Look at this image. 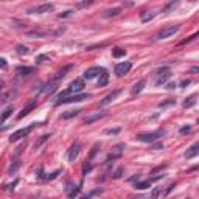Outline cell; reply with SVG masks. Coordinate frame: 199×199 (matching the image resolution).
I'll return each mask as SVG.
<instances>
[{
	"mask_svg": "<svg viewBox=\"0 0 199 199\" xmlns=\"http://www.w3.org/2000/svg\"><path fill=\"white\" fill-rule=\"evenodd\" d=\"M39 123H31V125H28L26 128H22V129H19V131H16V132H13V135L10 137V142L11 143H14V142H17V140H20V138H24V137H26L31 131H33L36 126H38Z\"/></svg>",
	"mask_w": 199,
	"mask_h": 199,
	"instance_id": "6da1fadb",
	"label": "cell"
},
{
	"mask_svg": "<svg viewBox=\"0 0 199 199\" xmlns=\"http://www.w3.org/2000/svg\"><path fill=\"white\" fill-rule=\"evenodd\" d=\"M164 134H165V131H156V132H151V134H138L137 140L138 142H143V143H152L159 137H162Z\"/></svg>",
	"mask_w": 199,
	"mask_h": 199,
	"instance_id": "7a4b0ae2",
	"label": "cell"
},
{
	"mask_svg": "<svg viewBox=\"0 0 199 199\" xmlns=\"http://www.w3.org/2000/svg\"><path fill=\"white\" fill-rule=\"evenodd\" d=\"M170 78H171V69H170V67H162V69H160L159 72H157L156 86H162V84H165Z\"/></svg>",
	"mask_w": 199,
	"mask_h": 199,
	"instance_id": "3957f363",
	"label": "cell"
},
{
	"mask_svg": "<svg viewBox=\"0 0 199 199\" xmlns=\"http://www.w3.org/2000/svg\"><path fill=\"white\" fill-rule=\"evenodd\" d=\"M87 98H89L87 93H75V95H72V97L62 98L61 101H56V106L65 104V103H78V101H83V100H87Z\"/></svg>",
	"mask_w": 199,
	"mask_h": 199,
	"instance_id": "277c9868",
	"label": "cell"
},
{
	"mask_svg": "<svg viewBox=\"0 0 199 199\" xmlns=\"http://www.w3.org/2000/svg\"><path fill=\"white\" fill-rule=\"evenodd\" d=\"M179 28L180 26L179 25H171V26H166V28H164V30H160L159 33H157V36L156 38L157 39H166V38H171L173 34H176L179 31Z\"/></svg>",
	"mask_w": 199,
	"mask_h": 199,
	"instance_id": "5b68a950",
	"label": "cell"
},
{
	"mask_svg": "<svg viewBox=\"0 0 199 199\" xmlns=\"http://www.w3.org/2000/svg\"><path fill=\"white\" fill-rule=\"evenodd\" d=\"M53 8H55L53 3H44V5H40V6H36V8L28 10V14H44V13L53 11Z\"/></svg>",
	"mask_w": 199,
	"mask_h": 199,
	"instance_id": "8992f818",
	"label": "cell"
},
{
	"mask_svg": "<svg viewBox=\"0 0 199 199\" xmlns=\"http://www.w3.org/2000/svg\"><path fill=\"white\" fill-rule=\"evenodd\" d=\"M131 67H132V64H131L129 61L120 62V64L115 65V75H117V76H123V75H126V73H129Z\"/></svg>",
	"mask_w": 199,
	"mask_h": 199,
	"instance_id": "52a82bcc",
	"label": "cell"
},
{
	"mask_svg": "<svg viewBox=\"0 0 199 199\" xmlns=\"http://www.w3.org/2000/svg\"><path fill=\"white\" fill-rule=\"evenodd\" d=\"M83 89H84V79L83 78H76L75 81H72L70 87L67 90H69L70 93H79V92H83Z\"/></svg>",
	"mask_w": 199,
	"mask_h": 199,
	"instance_id": "ba28073f",
	"label": "cell"
},
{
	"mask_svg": "<svg viewBox=\"0 0 199 199\" xmlns=\"http://www.w3.org/2000/svg\"><path fill=\"white\" fill-rule=\"evenodd\" d=\"M17 95H19V92H17V89H10L8 92L2 93L0 95V104H5V103H10L11 100L17 98Z\"/></svg>",
	"mask_w": 199,
	"mask_h": 199,
	"instance_id": "9c48e42d",
	"label": "cell"
},
{
	"mask_svg": "<svg viewBox=\"0 0 199 199\" xmlns=\"http://www.w3.org/2000/svg\"><path fill=\"white\" fill-rule=\"evenodd\" d=\"M79 151H81V142H79V140H76V142L72 145V148H70V151H69V160L70 162H75V159L79 154Z\"/></svg>",
	"mask_w": 199,
	"mask_h": 199,
	"instance_id": "30bf717a",
	"label": "cell"
},
{
	"mask_svg": "<svg viewBox=\"0 0 199 199\" xmlns=\"http://www.w3.org/2000/svg\"><path fill=\"white\" fill-rule=\"evenodd\" d=\"M123 148H125V145H117V146L112 149V152L109 156H107V160L106 162H111V160H115V159H120L121 154H123Z\"/></svg>",
	"mask_w": 199,
	"mask_h": 199,
	"instance_id": "8fae6325",
	"label": "cell"
},
{
	"mask_svg": "<svg viewBox=\"0 0 199 199\" xmlns=\"http://www.w3.org/2000/svg\"><path fill=\"white\" fill-rule=\"evenodd\" d=\"M36 104H38V100H33V101H30L28 104H26V106L24 107V109H22V112H20V114L17 115V118H19V120H22V118H24V117H26V115H28L30 112H31V111H33L34 107H36Z\"/></svg>",
	"mask_w": 199,
	"mask_h": 199,
	"instance_id": "7c38bea8",
	"label": "cell"
},
{
	"mask_svg": "<svg viewBox=\"0 0 199 199\" xmlns=\"http://www.w3.org/2000/svg\"><path fill=\"white\" fill-rule=\"evenodd\" d=\"M103 70H104V69H101V67H90V69H87V70L84 72V78H87V79H93L95 76H98Z\"/></svg>",
	"mask_w": 199,
	"mask_h": 199,
	"instance_id": "4fadbf2b",
	"label": "cell"
},
{
	"mask_svg": "<svg viewBox=\"0 0 199 199\" xmlns=\"http://www.w3.org/2000/svg\"><path fill=\"white\" fill-rule=\"evenodd\" d=\"M120 93H121V90L118 89V90H114V92L109 93V95H106V97L103 98L101 101H100V106H106V104H109V103H112V101H114V100H115L117 97H118Z\"/></svg>",
	"mask_w": 199,
	"mask_h": 199,
	"instance_id": "5bb4252c",
	"label": "cell"
},
{
	"mask_svg": "<svg viewBox=\"0 0 199 199\" xmlns=\"http://www.w3.org/2000/svg\"><path fill=\"white\" fill-rule=\"evenodd\" d=\"M145 86H146V79H140L138 83H137V84H134V87L131 89V95H132V97H135V95H138V93L143 90Z\"/></svg>",
	"mask_w": 199,
	"mask_h": 199,
	"instance_id": "9a60e30c",
	"label": "cell"
},
{
	"mask_svg": "<svg viewBox=\"0 0 199 199\" xmlns=\"http://www.w3.org/2000/svg\"><path fill=\"white\" fill-rule=\"evenodd\" d=\"M199 154V143H194L193 146L188 148V151L185 152V159H193Z\"/></svg>",
	"mask_w": 199,
	"mask_h": 199,
	"instance_id": "2e32d148",
	"label": "cell"
},
{
	"mask_svg": "<svg viewBox=\"0 0 199 199\" xmlns=\"http://www.w3.org/2000/svg\"><path fill=\"white\" fill-rule=\"evenodd\" d=\"M70 70H72V65H65L64 69H61V70H59V72H58V73L55 75V76H53V79H51V81H55V83H56V81H59L61 78H64V76H65L67 73H69Z\"/></svg>",
	"mask_w": 199,
	"mask_h": 199,
	"instance_id": "e0dca14e",
	"label": "cell"
},
{
	"mask_svg": "<svg viewBox=\"0 0 199 199\" xmlns=\"http://www.w3.org/2000/svg\"><path fill=\"white\" fill-rule=\"evenodd\" d=\"M107 83H109V73L106 70H103L101 75H100V79H98V87H104Z\"/></svg>",
	"mask_w": 199,
	"mask_h": 199,
	"instance_id": "ac0fdd59",
	"label": "cell"
},
{
	"mask_svg": "<svg viewBox=\"0 0 199 199\" xmlns=\"http://www.w3.org/2000/svg\"><path fill=\"white\" fill-rule=\"evenodd\" d=\"M179 5V0H171L170 3H166V5L162 8V13H165V14H168V13L171 11V10H174L176 6Z\"/></svg>",
	"mask_w": 199,
	"mask_h": 199,
	"instance_id": "d6986e66",
	"label": "cell"
},
{
	"mask_svg": "<svg viewBox=\"0 0 199 199\" xmlns=\"http://www.w3.org/2000/svg\"><path fill=\"white\" fill-rule=\"evenodd\" d=\"M13 112H14V107H6V109L3 111V114L0 115V123H5V121L13 115Z\"/></svg>",
	"mask_w": 199,
	"mask_h": 199,
	"instance_id": "ffe728a7",
	"label": "cell"
},
{
	"mask_svg": "<svg viewBox=\"0 0 199 199\" xmlns=\"http://www.w3.org/2000/svg\"><path fill=\"white\" fill-rule=\"evenodd\" d=\"M33 72H34V67H17V75H20V76L31 75Z\"/></svg>",
	"mask_w": 199,
	"mask_h": 199,
	"instance_id": "44dd1931",
	"label": "cell"
},
{
	"mask_svg": "<svg viewBox=\"0 0 199 199\" xmlns=\"http://www.w3.org/2000/svg\"><path fill=\"white\" fill-rule=\"evenodd\" d=\"M25 36H28V38H45L47 33H45V31H40V30H34V31H26Z\"/></svg>",
	"mask_w": 199,
	"mask_h": 199,
	"instance_id": "7402d4cb",
	"label": "cell"
},
{
	"mask_svg": "<svg viewBox=\"0 0 199 199\" xmlns=\"http://www.w3.org/2000/svg\"><path fill=\"white\" fill-rule=\"evenodd\" d=\"M106 115V112H100V114H95L92 117H89V118H86L84 120V125H90V123H93V121H97L100 118H103V117Z\"/></svg>",
	"mask_w": 199,
	"mask_h": 199,
	"instance_id": "603a6c76",
	"label": "cell"
},
{
	"mask_svg": "<svg viewBox=\"0 0 199 199\" xmlns=\"http://www.w3.org/2000/svg\"><path fill=\"white\" fill-rule=\"evenodd\" d=\"M154 16H156V13H152V11H143L140 14V19H142V22H149L151 19H154Z\"/></svg>",
	"mask_w": 199,
	"mask_h": 199,
	"instance_id": "cb8c5ba5",
	"label": "cell"
},
{
	"mask_svg": "<svg viewBox=\"0 0 199 199\" xmlns=\"http://www.w3.org/2000/svg\"><path fill=\"white\" fill-rule=\"evenodd\" d=\"M196 98H198L196 93H193L191 97H188V98L184 101V107H191V106H194V104H196Z\"/></svg>",
	"mask_w": 199,
	"mask_h": 199,
	"instance_id": "d4e9b609",
	"label": "cell"
},
{
	"mask_svg": "<svg viewBox=\"0 0 199 199\" xmlns=\"http://www.w3.org/2000/svg\"><path fill=\"white\" fill-rule=\"evenodd\" d=\"M50 137H51V135H50V134H45V135H42V137H40V138L38 140V142L34 143V146H33V148L36 149V151H38V149H39L40 146H42V145H44L45 142H47V140H48Z\"/></svg>",
	"mask_w": 199,
	"mask_h": 199,
	"instance_id": "484cf974",
	"label": "cell"
},
{
	"mask_svg": "<svg viewBox=\"0 0 199 199\" xmlns=\"http://www.w3.org/2000/svg\"><path fill=\"white\" fill-rule=\"evenodd\" d=\"M126 55V50L125 48H120V47H115L112 50V56L114 58H123Z\"/></svg>",
	"mask_w": 199,
	"mask_h": 199,
	"instance_id": "4316f807",
	"label": "cell"
},
{
	"mask_svg": "<svg viewBox=\"0 0 199 199\" xmlns=\"http://www.w3.org/2000/svg\"><path fill=\"white\" fill-rule=\"evenodd\" d=\"M134 187L137 190H145V188H149L151 187V180H145V182H135Z\"/></svg>",
	"mask_w": 199,
	"mask_h": 199,
	"instance_id": "83f0119b",
	"label": "cell"
},
{
	"mask_svg": "<svg viewBox=\"0 0 199 199\" xmlns=\"http://www.w3.org/2000/svg\"><path fill=\"white\" fill-rule=\"evenodd\" d=\"M81 112V109H73V111H67L65 114H62V118L67 120V118H72V117H75V115H78Z\"/></svg>",
	"mask_w": 199,
	"mask_h": 199,
	"instance_id": "f1b7e54d",
	"label": "cell"
},
{
	"mask_svg": "<svg viewBox=\"0 0 199 199\" xmlns=\"http://www.w3.org/2000/svg\"><path fill=\"white\" fill-rule=\"evenodd\" d=\"M120 11H121V8H112V10H107L106 11V17H114V16H118L120 14Z\"/></svg>",
	"mask_w": 199,
	"mask_h": 199,
	"instance_id": "f546056e",
	"label": "cell"
},
{
	"mask_svg": "<svg viewBox=\"0 0 199 199\" xmlns=\"http://www.w3.org/2000/svg\"><path fill=\"white\" fill-rule=\"evenodd\" d=\"M16 51H17V55H28L30 50H28V47H25V45H17Z\"/></svg>",
	"mask_w": 199,
	"mask_h": 199,
	"instance_id": "4dcf8cb0",
	"label": "cell"
},
{
	"mask_svg": "<svg viewBox=\"0 0 199 199\" xmlns=\"http://www.w3.org/2000/svg\"><path fill=\"white\" fill-rule=\"evenodd\" d=\"M19 166H20V160H16L14 164H13V165L10 166V170H8V174H14Z\"/></svg>",
	"mask_w": 199,
	"mask_h": 199,
	"instance_id": "1f68e13d",
	"label": "cell"
},
{
	"mask_svg": "<svg viewBox=\"0 0 199 199\" xmlns=\"http://www.w3.org/2000/svg\"><path fill=\"white\" fill-rule=\"evenodd\" d=\"M93 2H95V0H84V2H79L78 5H76V8H84V6H89V5H92Z\"/></svg>",
	"mask_w": 199,
	"mask_h": 199,
	"instance_id": "d6a6232c",
	"label": "cell"
},
{
	"mask_svg": "<svg viewBox=\"0 0 199 199\" xmlns=\"http://www.w3.org/2000/svg\"><path fill=\"white\" fill-rule=\"evenodd\" d=\"M174 103H176V100L170 98V100H166V101L160 103V104H159V107H166V106H171V104H174Z\"/></svg>",
	"mask_w": 199,
	"mask_h": 199,
	"instance_id": "836d02e7",
	"label": "cell"
},
{
	"mask_svg": "<svg viewBox=\"0 0 199 199\" xmlns=\"http://www.w3.org/2000/svg\"><path fill=\"white\" fill-rule=\"evenodd\" d=\"M98 148H100V143H97V145L92 148V151H90V154H89V160H92L93 157H95V154H97V151H98Z\"/></svg>",
	"mask_w": 199,
	"mask_h": 199,
	"instance_id": "e575fe53",
	"label": "cell"
},
{
	"mask_svg": "<svg viewBox=\"0 0 199 199\" xmlns=\"http://www.w3.org/2000/svg\"><path fill=\"white\" fill-rule=\"evenodd\" d=\"M59 174H61V170H56L55 173L48 174V176H47V177H45V179H47V180H53V179H56V177H58V176H59Z\"/></svg>",
	"mask_w": 199,
	"mask_h": 199,
	"instance_id": "d590c367",
	"label": "cell"
},
{
	"mask_svg": "<svg viewBox=\"0 0 199 199\" xmlns=\"http://www.w3.org/2000/svg\"><path fill=\"white\" fill-rule=\"evenodd\" d=\"M104 132H106L107 135H115V134H118V132H120V128H115V129H106Z\"/></svg>",
	"mask_w": 199,
	"mask_h": 199,
	"instance_id": "8d00e7d4",
	"label": "cell"
},
{
	"mask_svg": "<svg viewBox=\"0 0 199 199\" xmlns=\"http://www.w3.org/2000/svg\"><path fill=\"white\" fill-rule=\"evenodd\" d=\"M180 134H188V132H191V126H184V128H180V131H179Z\"/></svg>",
	"mask_w": 199,
	"mask_h": 199,
	"instance_id": "74e56055",
	"label": "cell"
},
{
	"mask_svg": "<svg viewBox=\"0 0 199 199\" xmlns=\"http://www.w3.org/2000/svg\"><path fill=\"white\" fill-rule=\"evenodd\" d=\"M44 61H48L47 55H39L38 58H36V62H39V64H40V62H44Z\"/></svg>",
	"mask_w": 199,
	"mask_h": 199,
	"instance_id": "f35d334b",
	"label": "cell"
},
{
	"mask_svg": "<svg viewBox=\"0 0 199 199\" xmlns=\"http://www.w3.org/2000/svg\"><path fill=\"white\" fill-rule=\"evenodd\" d=\"M121 173H123V170L118 168V170H117L115 173H114V176H112V177H114V179H118V177H121Z\"/></svg>",
	"mask_w": 199,
	"mask_h": 199,
	"instance_id": "ab89813d",
	"label": "cell"
},
{
	"mask_svg": "<svg viewBox=\"0 0 199 199\" xmlns=\"http://www.w3.org/2000/svg\"><path fill=\"white\" fill-rule=\"evenodd\" d=\"M6 67H8V62H6V59L0 58V69H6Z\"/></svg>",
	"mask_w": 199,
	"mask_h": 199,
	"instance_id": "60d3db41",
	"label": "cell"
},
{
	"mask_svg": "<svg viewBox=\"0 0 199 199\" xmlns=\"http://www.w3.org/2000/svg\"><path fill=\"white\" fill-rule=\"evenodd\" d=\"M90 170H92V165H84L83 166V174H87V171H90Z\"/></svg>",
	"mask_w": 199,
	"mask_h": 199,
	"instance_id": "b9f144b4",
	"label": "cell"
},
{
	"mask_svg": "<svg viewBox=\"0 0 199 199\" xmlns=\"http://www.w3.org/2000/svg\"><path fill=\"white\" fill-rule=\"evenodd\" d=\"M166 168V165H160V166H157V168H154V170H152V174H154V173H157V171H162V170H165Z\"/></svg>",
	"mask_w": 199,
	"mask_h": 199,
	"instance_id": "7bdbcfd3",
	"label": "cell"
},
{
	"mask_svg": "<svg viewBox=\"0 0 199 199\" xmlns=\"http://www.w3.org/2000/svg\"><path fill=\"white\" fill-rule=\"evenodd\" d=\"M17 184H19V179H16V180H14V182H13V184H10V185H6V187H8V188H10V190H13V188H14V187H16V185H17Z\"/></svg>",
	"mask_w": 199,
	"mask_h": 199,
	"instance_id": "ee69618b",
	"label": "cell"
},
{
	"mask_svg": "<svg viewBox=\"0 0 199 199\" xmlns=\"http://www.w3.org/2000/svg\"><path fill=\"white\" fill-rule=\"evenodd\" d=\"M162 148H164V145H162V143H156V145H152V146H151V149H162Z\"/></svg>",
	"mask_w": 199,
	"mask_h": 199,
	"instance_id": "f6af8a7d",
	"label": "cell"
},
{
	"mask_svg": "<svg viewBox=\"0 0 199 199\" xmlns=\"http://www.w3.org/2000/svg\"><path fill=\"white\" fill-rule=\"evenodd\" d=\"M190 83H191V81H190V79H184L182 83H180V87H187V86H188Z\"/></svg>",
	"mask_w": 199,
	"mask_h": 199,
	"instance_id": "bcb514c9",
	"label": "cell"
},
{
	"mask_svg": "<svg viewBox=\"0 0 199 199\" xmlns=\"http://www.w3.org/2000/svg\"><path fill=\"white\" fill-rule=\"evenodd\" d=\"M72 13H73V11H64V13H61V14H59V17H67V16H70L72 14Z\"/></svg>",
	"mask_w": 199,
	"mask_h": 199,
	"instance_id": "7dc6e473",
	"label": "cell"
},
{
	"mask_svg": "<svg viewBox=\"0 0 199 199\" xmlns=\"http://www.w3.org/2000/svg\"><path fill=\"white\" fill-rule=\"evenodd\" d=\"M138 179H140V174H135L132 177H129V182H134V180H138Z\"/></svg>",
	"mask_w": 199,
	"mask_h": 199,
	"instance_id": "c3c4849f",
	"label": "cell"
},
{
	"mask_svg": "<svg viewBox=\"0 0 199 199\" xmlns=\"http://www.w3.org/2000/svg\"><path fill=\"white\" fill-rule=\"evenodd\" d=\"M176 87V83H170V84H166V89L168 90H173Z\"/></svg>",
	"mask_w": 199,
	"mask_h": 199,
	"instance_id": "681fc988",
	"label": "cell"
},
{
	"mask_svg": "<svg viewBox=\"0 0 199 199\" xmlns=\"http://www.w3.org/2000/svg\"><path fill=\"white\" fill-rule=\"evenodd\" d=\"M98 193H101V190H95V191H92L89 196H95V194H98Z\"/></svg>",
	"mask_w": 199,
	"mask_h": 199,
	"instance_id": "f907efd6",
	"label": "cell"
},
{
	"mask_svg": "<svg viewBox=\"0 0 199 199\" xmlns=\"http://www.w3.org/2000/svg\"><path fill=\"white\" fill-rule=\"evenodd\" d=\"M2 87H3V81L0 79V90H2Z\"/></svg>",
	"mask_w": 199,
	"mask_h": 199,
	"instance_id": "816d5d0a",
	"label": "cell"
},
{
	"mask_svg": "<svg viewBox=\"0 0 199 199\" xmlns=\"http://www.w3.org/2000/svg\"><path fill=\"white\" fill-rule=\"evenodd\" d=\"M190 2H196V0H190Z\"/></svg>",
	"mask_w": 199,
	"mask_h": 199,
	"instance_id": "f5cc1de1",
	"label": "cell"
}]
</instances>
